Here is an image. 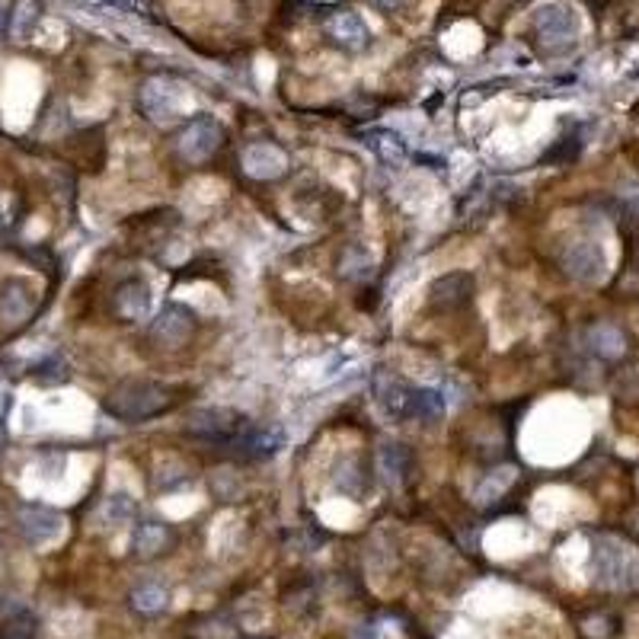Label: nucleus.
<instances>
[{"label": "nucleus", "instance_id": "nucleus-4", "mask_svg": "<svg viewBox=\"0 0 639 639\" xmlns=\"http://www.w3.org/2000/svg\"><path fill=\"white\" fill-rule=\"evenodd\" d=\"M224 138H227L224 125L211 116V112H199V116H192L183 128H179L176 151L186 163H195V167H199V163L211 160L221 151Z\"/></svg>", "mask_w": 639, "mask_h": 639}, {"label": "nucleus", "instance_id": "nucleus-1", "mask_svg": "<svg viewBox=\"0 0 639 639\" xmlns=\"http://www.w3.org/2000/svg\"><path fill=\"white\" fill-rule=\"evenodd\" d=\"M173 403H176V390L170 384L131 378L106 393L103 409L119 422H147L160 413H167Z\"/></svg>", "mask_w": 639, "mask_h": 639}, {"label": "nucleus", "instance_id": "nucleus-28", "mask_svg": "<svg viewBox=\"0 0 639 639\" xmlns=\"http://www.w3.org/2000/svg\"><path fill=\"white\" fill-rule=\"evenodd\" d=\"M617 617L614 614H604V611H598V614H588L582 624H579V633L585 636V639H611L614 633H617Z\"/></svg>", "mask_w": 639, "mask_h": 639}, {"label": "nucleus", "instance_id": "nucleus-3", "mask_svg": "<svg viewBox=\"0 0 639 639\" xmlns=\"http://www.w3.org/2000/svg\"><path fill=\"white\" fill-rule=\"evenodd\" d=\"M531 26L547 55H563L579 42V13L563 0H550V4L537 7Z\"/></svg>", "mask_w": 639, "mask_h": 639}, {"label": "nucleus", "instance_id": "nucleus-25", "mask_svg": "<svg viewBox=\"0 0 639 639\" xmlns=\"http://www.w3.org/2000/svg\"><path fill=\"white\" fill-rule=\"evenodd\" d=\"M371 269H374L371 253L362 243H349V247L339 253V275L349 278V282H362V278L371 275Z\"/></svg>", "mask_w": 639, "mask_h": 639}, {"label": "nucleus", "instance_id": "nucleus-33", "mask_svg": "<svg viewBox=\"0 0 639 639\" xmlns=\"http://www.w3.org/2000/svg\"><path fill=\"white\" fill-rule=\"evenodd\" d=\"M374 639H378V636H374Z\"/></svg>", "mask_w": 639, "mask_h": 639}, {"label": "nucleus", "instance_id": "nucleus-14", "mask_svg": "<svg viewBox=\"0 0 639 639\" xmlns=\"http://www.w3.org/2000/svg\"><path fill=\"white\" fill-rule=\"evenodd\" d=\"M173 528L163 521H141L135 524V531H131V553L138 556V560H154V556L167 553L173 547Z\"/></svg>", "mask_w": 639, "mask_h": 639}, {"label": "nucleus", "instance_id": "nucleus-2", "mask_svg": "<svg viewBox=\"0 0 639 639\" xmlns=\"http://www.w3.org/2000/svg\"><path fill=\"white\" fill-rule=\"evenodd\" d=\"M592 582L614 592L639 588V560L614 537H598L592 544Z\"/></svg>", "mask_w": 639, "mask_h": 639}, {"label": "nucleus", "instance_id": "nucleus-30", "mask_svg": "<svg viewBox=\"0 0 639 639\" xmlns=\"http://www.w3.org/2000/svg\"><path fill=\"white\" fill-rule=\"evenodd\" d=\"M135 509H138V505H135V499H131V496H125V493H116V496H109L106 499V518L109 521H116V524H122V521H128V518H135Z\"/></svg>", "mask_w": 639, "mask_h": 639}, {"label": "nucleus", "instance_id": "nucleus-32", "mask_svg": "<svg viewBox=\"0 0 639 639\" xmlns=\"http://www.w3.org/2000/svg\"><path fill=\"white\" fill-rule=\"evenodd\" d=\"M0 445H4V438H0Z\"/></svg>", "mask_w": 639, "mask_h": 639}, {"label": "nucleus", "instance_id": "nucleus-20", "mask_svg": "<svg viewBox=\"0 0 639 639\" xmlns=\"http://www.w3.org/2000/svg\"><path fill=\"white\" fill-rule=\"evenodd\" d=\"M112 304H116V314L122 320H144L151 314V288H147L141 278H128V282L116 288Z\"/></svg>", "mask_w": 639, "mask_h": 639}, {"label": "nucleus", "instance_id": "nucleus-17", "mask_svg": "<svg viewBox=\"0 0 639 639\" xmlns=\"http://www.w3.org/2000/svg\"><path fill=\"white\" fill-rule=\"evenodd\" d=\"M39 620L26 604L13 598H0V639H36Z\"/></svg>", "mask_w": 639, "mask_h": 639}, {"label": "nucleus", "instance_id": "nucleus-6", "mask_svg": "<svg viewBox=\"0 0 639 639\" xmlns=\"http://www.w3.org/2000/svg\"><path fill=\"white\" fill-rule=\"evenodd\" d=\"M560 262H563V272L569 278H576V282H585V285L601 282L604 272H608V256H604V247L598 240H588V237L572 240L563 250Z\"/></svg>", "mask_w": 639, "mask_h": 639}, {"label": "nucleus", "instance_id": "nucleus-9", "mask_svg": "<svg viewBox=\"0 0 639 639\" xmlns=\"http://www.w3.org/2000/svg\"><path fill=\"white\" fill-rule=\"evenodd\" d=\"M473 285H477V278L470 272H448L432 282L429 288V307L435 314H451V310H461L470 304L473 298Z\"/></svg>", "mask_w": 639, "mask_h": 639}, {"label": "nucleus", "instance_id": "nucleus-27", "mask_svg": "<svg viewBox=\"0 0 639 639\" xmlns=\"http://www.w3.org/2000/svg\"><path fill=\"white\" fill-rule=\"evenodd\" d=\"M515 477H518V473H515L512 467L493 470V473H489V477L480 483V489H477V502H480V505L499 502V499H502V496H505V493H509V489H512Z\"/></svg>", "mask_w": 639, "mask_h": 639}, {"label": "nucleus", "instance_id": "nucleus-11", "mask_svg": "<svg viewBox=\"0 0 639 639\" xmlns=\"http://www.w3.org/2000/svg\"><path fill=\"white\" fill-rule=\"evenodd\" d=\"M409 393H413V384H406L400 374L393 371L374 374V400H378L387 419H409Z\"/></svg>", "mask_w": 639, "mask_h": 639}, {"label": "nucleus", "instance_id": "nucleus-23", "mask_svg": "<svg viewBox=\"0 0 639 639\" xmlns=\"http://www.w3.org/2000/svg\"><path fill=\"white\" fill-rule=\"evenodd\" d=\"M409 470H413V454H409L406 445H400V441H387V445L381 448V473L387 477V483L400 486Z\"/></svg>", "mask_w": 639, "mask_h": 639}, {"label": "nucleus", "instance_id": "nucleus-10", "mask_svg": "<svg viewBox=\"0 0 639 639\" xmlns=\"http://www.w3.org/2000/svg\"><path fill=\"white\" fill-rule=\"evenodd\" d=\"M285 448V432L278 425H247L240 438L231 445L234 454L247 457V461H269Z\"/></svg>", "mask_w": 639, "mask_h": 639}, {"label": "nucleus", "instance_id": "nucleus-16", "mask_svg": "<svg viewBox=\"0 0 639 639\" xmlns=\"http://www.w3.org/2000/svg\"><path fill=\"white\" fill-rule=\"evenodd\" d=\"M333 486L349 499H365L371 493V477H368V467L362 464V457L355 454L339 457L333 467Z\"/></svg>", "mask_w": 639, "mask_h": 639}, {"label": "nucleus", "instance_id": "nucleus-12", "mask_svg": "<svg viewBox=\"0 0 639 639\" xmlns=\"http://www.w3.org/2000/svg\"><path fill=\"white\" fill-rule=\"evenodd\" d=\"M16 531H20L29 544H45L61 534V515L48 505H23L16 512Z\"/></svg>", "mask_w": 639, "mask_h": 639}, {"label": "nucleus", "instance_id": "nucleus-31", "mask_svg": "<svg viewBox=\"0 0 639 639\" xmlns=\"http://www.w3.org/2000/svg\"><path fill=\"white\" fill-rule=\"evenodd\" d=\"M368 4L374 10H381V13H397L403 7V0H368Z\"/></svg>", "mask_w": 639, "mask_h": 639}, {"label": "nucleus", "instance_id": "nucleus-18", "mask_svg": "<svg viewBox=\"0 0 639 639\" xmlns=\"http://www.w3.org/2000/svg\"><path fill=\"white\" fill-rule=\"evenodd\" d=\"M585 346L592 349V355H598L601 362H617V358H624V352H627V336L620 326L601 320L595 326H588Z\"/></svg>", "mask_w": 639, "mask_h": 639}, {"label": "nucleus", "instance_id": "nucleus-21", "mask_svg": "<svg viewBox=\"0 0 639 639\" xmlns=\"http://www.w3.org/2000/svg\"><path fill=\"white\" fill-rule=\"evenodd\" d=\"M128 604H131V611L141 614V617H157L170 608V588L163 585V582H141L131 588V595H128Z\"/></svg>", "mask_w": 639, "mask_h": 639}, {"label": "nucleus", "instance_id": "nucleus-26", "mask_svg": "<svg viewBox=\"0 0 639 639\" xmlns=\"http://www.w3.org/2000/svg\"><path fill=\"white\" fill-rule=\"evenodd\" d=\"M368 144L374 147V154H378L384 163H390V167H400L406 160V144L400 141V135H393V131H371Z\"/></svg>", "mask_w": 639, "mask_h": 639}, {"label": "nucleus", "instance_id": "nucleus-29", "mask_svg": "<svg viewBox=\"0 0 639 639\" xmlns=\"http://www.w3.org/2000/svg\"><path fill=\"white\" fill-rule=\"evenodd\" d=\"M183 483H189V470L183 467V464H160L157 467V480H154V486L160 489V493H167V489H176V486H183Z\"/></svg>", "mask_w": 639, "mask_h": 639}, {"label": "nucleus", "instance_id": "nucleus-8", "mask_svg": "<svg viewBox=\"0 0 639 639\" xmlns=\"http://www.w3.org/2000/svg\"><path fill=\"white\" fill-rule=\"evenodd\" d=\"M195 326H199V320H195V314L189 307L167 304L151 323V339L163 349H179V346H186V342L192 339Z\"/></svg>", "mask_w": 639, "mask_h": 639}, {"label": "nucleus", "instance_id": "nucleus-22", "mask_svg": "<svg viewBox=\"0 0 639 639\" xmlns=\"http://www.w3.org/2000/svg\"><path fill=\"white\" fill-rule=\"evenodd\" d=\"M42 16V4L39 0H13V7L7 13V36L13 42H23L32 29H36Z\"/></svg>", "mask_w": 639, "mask_h": 639}, {"label": "nucleus", "instance_id": "nucleus-19", "mask_svg": "<svg viewBox=\"0 0 639 639\" xmlns=\"http://www.w3.org/2000/svg\"><path fill=\"white\" fill-rule=\"evenodd\" d=\"M36 310V294L23 282V278H10L0 288V314L10 323H26Z\"/></svg>", "mask_w": 639, "mask_h": 639}, {"label": "nucleus", "instance_id": "nucleus-5", "mask_svg": "<svg viewBox=\"0 0 639 639\" xmlns=\"http://www.w3.org/2000/svg\"><path fill=\"white\" fill-rule=\"evenodd\" d=\"M247 419L234 409H224V406H205V409H195L186 419V435L205 441V445H218V448H231L234 441L240 438V432L247 429Z\"/></svg>", "mask_w": 639, "mask_h": 639}, {"label": "nucleus", "instance_id": "nucleus-24", "mask_svg": "<svg viewBox=\"0 0 639 639\" xmlns=\"http://www.w3.org/2000/svg\"><path fill=\"white\" fill-rule=\"evenodd\" d=\"M445 393L438 387H413L409 393V419H438L445 416Z\"/></svg>", "mask_w": 639, "mask_h": 639}, {"label": "nucleus", "instance_id": "nucleus-7", "mask_svg": "<svg viewBox=\"0 0 639 639\" xmlns=\"http://www.w3.org/2000/svg\"><path fill=\"white\" fill-rule=\"evenodd\" d=\"M138 109L147 122H157V125L176 122L179 119V87L163 77L144 80L138 90Z\"/></svg>", "mask_w": 639, "mask_h": 639}, {"label": "nucleus", "instance_id": "nucleus-13", "mask_svg": "<svg viewBox=\"0 0 639 639\" xmlns=\"http://www.w3.org/2000/svg\"><path fill=\"white\" fill-rule=\"evenodd\" d=\"M240 163L253 179H275L288 170V154L272 141H253L247 151H243Z\"/></svg>", "mask_w": 639, "mask_h": 639}, {"label": "nucleus", "instance_id": "nucleus-15", "mask_svg": "<svg viewBox=\"0 0 639 639\" xmlns=\"http://www.w3.org/2000/svg\"><path fill=\"white\" fill-rule=\"evenodd\" d=\"M326 36H330L333 42H339L342 48H352V52H358V48L368 45L371 29L355 10H339V13L330 16V20H326Z\"/></svg>", "mask_w": 639, "mask_h": 639}]
</instances>
